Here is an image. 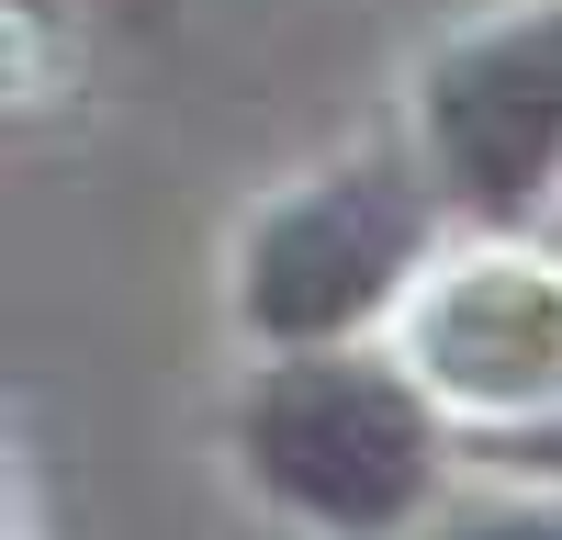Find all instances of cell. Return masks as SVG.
Returning a JSON list of instances; mask_svg holds the SVG:
<instances>
[{
	"instance_id": "obj_1",
	"label": "cell",
	"mask_w": 562,
	"mask_h": 540,
	"mask_svg": "<svg viewBox=\"0 0 562 540\" xmlns=\"http://www.w3.org/2000/svg\"><path fill=\"white\" fill-rule=\"evenodd\" d=\"M248 462L326 529H394L428 495V405L371 360H281L248 394Z\"/></svg>"
},
{
	"instance_id": "obj_2",
	"label": "cell",
	"mask_w": 562,
	"mask_h": 540,
	"mask_svg": "<svg viewBox=\"0 0 562 540\" xmlns=\"http://www.w3.org/2000/svg\"><path fill=\"white\" fill-rule=\"evenodd\" d=\"M428 248V192L405 169H338L304 203H281L248 248V315L270 338H338L405 282V259Z\"/></svg>"
},
{
	"instance_id": "obj_3",
	"label": "cell",
	"mask_w": 562,
	"mask_h": 540,
	"mask_svg": "<svg viewBox=\"0 0 562 540\" xmlns=\"http://www.w3.org/2000/svg\"><path fill=\"white\" fill-rule=\"evenodd\" d=\"M428 135L461 203L484 214H529L562 169V12L540 23H495L428 79Z\"/></svg>"
},
{
	"instance_id": "obj_4",
	"label": "cell",
	"mask_w": 562,
	"mask_h": 540,
	"mask_svg": "<svg viewBox=\"0 0 562 540\" xmlns=\"http://www.w3.org/2000/svg\"><path fill=\"white\" fill-rule=\"evenodd\" d=\"M428 360L450 394H551L562 383V282H540V270H473L461 293L428 304Z\"/></svg>"
},
{
	"instance_id": "obj_5",
	"label": "cell",
	"mask_w": 562,
	"mask_h": 540,
	"mask_svg": "<svg viewBox=\"0 0 562 540\" xmlns=\"http://www.w3.org/2000/svg\"><path fill=\"white\" fill-rule=\"evenodd\" d=\"M461 540H562V507H495V518H473Z\"/></svg>"
},
{
	"instance_id": "obj_6",
	"label": "cell",
	"mask_w": 562,
	"mask_h": 540,
	"mask_svg": "<svg viewBox=\"0 0 562 540\" xmlns=\"http://www.w3.org/2000/svg\"><path fill=\"white\" fill-rule=\"evenodd\" d=\"M506 462H529V473H562V417H551V428H518V439H506Z\"/></svg>"
}]
</instances>
